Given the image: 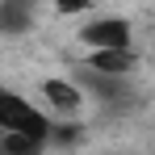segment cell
<instances>
[{
	"label": "cell",
	"mask_w": 155,
	"mask_h": 155,
	"mask_svg": "<svg viewBox=\"0 0 155 155\" xmlns=\"http://www.w3.org/2000/svg\"><path fill=\"white\" fill-rule=\"evenodd\" d=\"M0 130H13V134H34V138H46L54 134V117L51 109H38V105L21 97V92H0Z\"/></svg>",
	"instance_id": "obj_1"
},
{
	"label": "cell",
	"mask_w": 155,
	"mask_h": 155,
	"mask_svg": "<svg viewBox=\"0 0 155 155\" xmlns=\"http://www.w3.org/2000/svg\"><path fill=\"white\" fill-rule=\"evenodd\" d=\"M80 42L88 51H130L134 46V25L117 13H101V17H88L80 25Z\"/></svg>",
	"instance_id": "obj_2"
},
{
	"label": "cell",
	"mask_w": 155,
	"mask_h": 155,
	"mask_svg": "<svg viewBox=\"0 0 155 155\" xmlns=\"http://www.w3.org/2000/svg\"><path fill=\"white\" fill-rule=\"evenodd\" d=\"M42 105L51 109L54 117H76L80 109H84V84L80 80H67V76H51L42 80Z\"/></svg>",
	"instance_id": "obj_3"
},
{
	"label": "cell",
	"mask_w": 155,
	"mask_h": 155,
	"mask_svg": "<svg viewBox=\"0 0 155 155\" xmlns=\"http://www.w3.org/2000/svg\"><path fill=\"white\" fill-rule=\"evenodd\" d=\"M130 76H105V71H92V67H84L80 71V84L84 88H92L105 105H126L130 101Z\"/></svg>",
	"instance_id": "obj_4"
},
{
	"label": "cell",
	"mask_w": 155,
	"mask_h": 155,
	"mask_svg": "<svg viewBox=\"0 0 155 155\" xmlns=\"http://www.w3.org/2000/svg\"><path fill=\"white\" fill-rule=\"evenodd\" d=\"M34 17H38V0H0V29L8 38L34 29Z\"/></svg>",
	"instance_id": "obj_5"
},
{
	"label": "cell",
	"mask_w": 155,
	"mask_h": 155,
	"mask_svg": "<svg viewBox=\"0 0 155 155\" xmlns=\"http://www.w3.org/2000/svg\"><path fill=\"white\" fill-rule=\"evenodd\" d=\"M84 67L105 71V76H134L138 59H134V46L130 51H88L84 54Z\"/></svg>",
	"instance_id": "obj_6"
},
{
	"label": "cell",
	"mask_w": 155,
	"mask_h": 155,
	"mask_svg": "<svg viewBox=\"0 0 155 155\" xmlns=\"http://www.w3.org/2000/svg\"><path fill=\"white\" fill-rule=\"evenodd\" d=\"M46 138H34V134H13V130H0V155H46Z\"/></svg>",
	"instance_id": "obj_7"
},
{
	"label": "cell",
	"mask_w": 155,
	"mask_h": 155,
	"mask_svg": "<svg viewBox=\"0 0 155 155\" xmlns=\"http://www.w3.org/2000/svg\"><path fill=\"white\" fill-rule=\"evenodd\" d=\"M51 4L59 8V13H63V17H88L97 0H51Z\"/></svg>",
	"instance_id": "obj_8"
}]
</instances>
